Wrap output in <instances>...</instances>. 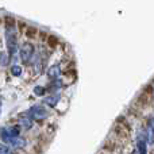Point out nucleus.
<instances>
[{"mask_svg":"<svg viewBox=\"0 0 154 154\" xmlns=\"http://www.w3.org/2000/svg\"><path fill=\"white\" fill-rule=\"evenodd\" d=\"M5 39H7V48L10 51V56H12L16 51V32H15V23L7 22V31H5Z\"/></svg>","mask_w":154,"mask_h":154,"instance_id":"f257e3e1","label":"nucleus"},{"mask_svg":"<svg viewBox=\"0 0 154 154\" xmlns=\"http://www.w3.org/2000/svg\"><path fill=\"white\" fill-rule=\"evenodd\" d=\"M0 138L5 142L7 145H10L14 149H23L26 146V141L22 139L20 137H10V135H0Z\"/></svg>","mask_w":154,"mask_h":154,"instance_id":"f03ea898","label":"nucleus"},{"mask_svg":"<svg viewBox=\"0 0 154 154\" xmlns=\"http://www.w3.org/2000/svg\"><path fill=\"white\" fill-rule=\"evenodd\" d=\"M19 53H20V58L23 60V62H29L34 54V46L31 43H23L19 49Z\"/></svg>","mask_w":154,"mask_h":154,"instance_id":"7ed1b4c3","label":"nucleus"},{"mask_svg":"<svg viewBox=\"0 0 154 154\" xmlns=\"http://www.w3.org/2000/svg\"><path fill=\"white\" fill-rule=\"evenodd\" d=\"M29 115L31 119L32 118H34V119H45V118H48V111H46L43 107L35 106L29 111Z\"/></svg>","mask_w":154,"mask_h":154,"instance_id":"20e7f679","label":"nucleus"},{"mask_svg":"<svg viewBox=\"0 0 154 154\" xmlns=\"http://www.w3.org/2000/svg\"><path fill=\"white\" fill-rule=\"evenodd\" d=\"M60 75H61V68H60V65H53V66L49 68L48 70V76L50 77V79H58Z\"/></svg>","mask_w":154,"mask_h":154,"instance_id":"39448f33","label":"nucleus"},{"mask_svg":"<svg viewBox=\"0 0 154 154\" xmlns=\"http://www.w3.org/2000/svg\"><path fill=\"white\" fill-rule=\"evenodd\" d=\"M19 125L24 128H31L32 127V119L30 116H22V118H19Z\"/></svg>","mask_w":154,"mask_h":154,"instance_id":"423d86ee","label":"nucleus"},{"mask_svg":"<svg viewBox=\"0 0 154 154\" xmlns=\"http://www.w3.org/2000/svg\"><path fill=\"white\" fill-rule=\"evenodd\" d=\"M58 100H60V96L58 95H51V96H48V97L43 100V103L48 104L49 107H54L57 103H58Z\"/></svg>","mask_w":154,"mask_h":154,"instance_id":"0eeeda50","label":"nucleus"},{"mask_svg":"<svg viewBox=\"0 0 154 154\" xmlns=\"http://www.w3.org/2000/svg\"><path fill=\"white\" fill-rule=\"evenodd\" d=\"M147 141L150 145L154 143V119L150 122L149 128H147Z\"/></svg>","mask_w":154,"mask_h":154,"instance_id":"6e6552de","label":"nucleus"},{"mask_svg":"<svg viewBox=\"0 0 154 154\" xmlns=\"http://www.w3.org/2000/svg\"><path fill=\"white\" fill-rule=\"evenodd\" d=\"M137 146H138V154H147V145L143 139H138Z\"/></svg>","mask_w":154,"mask_h":154,"instance_id":"1a4fd4ad","label":"nucleus"},{"mask_svg":"<svg viewBox=\"0 0 154 154\" xmlns=\"http://www.w3.org/2000/svg\"><path fill=\"white\" fill-rule=\"evenodd\" d=\"M8 61H10V54L2 51V53H0V65H3V66H4V65L8 64Z\"/></svg>","mask_w":154,"mask_h":154,"instance_id":"9d476101","label":"nucleus"},{"mask_svg":"<svg viewBox=\"0 0 154 154\" xmlns=\"http://www.w3.org/2000/svg\"><path fill=\"white\" fill-rule=\"evenodd\" d=\"M11 73H12V76H20L22 75V68L19 66V65H14L12 68H11Z\"/></svg>","mask_w":154,"mask_h":154,"instance_id":"9b49d317","label":"nucleus"},{"mask_svg":"<svg viewBox=\"0 0 154 154\" xmlns=\"http://www.w3.org/2000/svg\"><path fill=\"white\" fill-rule=\"evenodd\" d=\"M45 92H46V89H45L43 87H39V85H37V87L34 88V93H35L37 96H42Z\"/></svg>","mask_w":154,"mask_h":154,"instance_id":"f8f14e48","label":"nucleus"},{"mask_svg":"<svg viewBox=\"0 0 154 154\" xmlns=\"http://www.w3.org/2000/svg\"><path fill=\"white\" fill-rule=\"evenodd\" d=\"M0 154H16V153H14L12 150L10 149V147H7V146H3V145H0Z\"/></svg>","mask_w":154,"mask_h":154,"instance_id":"ddd939ff","label":"nucleus"},{"mask_svg":"<svg viewBox=\"0 0 154 154\" xmlns=\"http://www.w3.org/2000/svg\"><path fill=\"white\" fill-rule=\"evenodd\" d=\"M0 106H2V101H0Z\"/></svg>","mask_w":154,"mask_h":154,"instance_id":"4468645a","label":"nucleus"}]
</instances>
